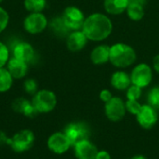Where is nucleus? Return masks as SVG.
<instances>
[{
	"label": "nucleus",
	"mask_w": 159,
	"mask_h": 159,
	"mask_svg": "<svg viewBox=\"0 0 159 159\" xmlns=\"http://www.w3.org/2000/svg\"><path fill=\"white\" fill-rule=\"evenodd\" d=\"M113 24L111 20L102 13H93L86 18L82 32L89 40L102 41L106 39L112 33Z\"/></svg>",
	"instance_id": "nucleus-1"
},
{
	"label": "nucleus",
	"mask_w": 159,
	"mask_h": 159,
	"mask_svg": "<svg viewBox=\"0 0 159 159\" xmlns=\"http://www.w3.org/2000/svg\"><path fill=\"white\" fill-rule=\"evenodd\" d=\"M137 55L135 50L129 45L117 43L110 47V61L118 68H126L133 64Z\"/></svg>",
	"instance_id": "nucleus-2"
},
{
	"label": "nucleus",
	"mask_w": 159,
	"mask_h": 159,
	"mask_svg": "<svg viewBox=\"0 0 159 159\" xmlns=\"http://www.w3.org/2000/svg\"><path fill=\"white\" fill-rule=\"evenodd\" d=\"M32 103L37 113H48L55 108L57 98L54 92L48 89H42L34 94Z\"/></svg>",
	"instance_id": "nucleus-3"
},
{
	"label": "nucleus",
	"mask_w": 159,
	"mask_h": 159,
	"mask_svg": "<svg viewBox=\"0 0 159 159\" xmlns=\"http://www.w3.org/2000/svg\"><path fill=\"white\" fill-rule=\"evenodd\" d=\"M68 138L71 145L89 140L90 136V129L85 122H74L67 125L63 132Z\"/></svg>",
	"instance_id": "nucleus-4"
},
{
	"label": "nucleus",
	"mask_w": 159,
	"mask_h": 159,
	"mask_svg": "<svg viewBox=\"0 0 159 159\" xmlns=\"http://www.w3.org/2000/svg\"><path fill=\"white\" fill-rule=\"evenodd\" d=\"M34 143V135L31 130L24 129L16 133L8 140V145L18 153L29 150Z\"/></svg>",
	"instance_id": "nucleus-5"
},
{
	"label": "nucleus",
	"mask_w": 159,
	"mask_h": 159,
	"mask_svg": "<svg viewBox=\"0 0 159 159\" xmlns=\"http://www.w3.org/2000/svg\"><path fill=\"white\" fill-rule=\"evenodd\" d=\"M61 18L71 31H78L82 29L86 20L84 13L78 7L74 6L67 7L64 9Z\"/></svg>",
	"instance_id": "nucleus-6"
},
{
	"label": "nucleus",
	"mask_w": 159,
	"mask_h": 159,
	"mask_svg": "<svg viewBox=\"0 0 159 159\" xmlns=\"http://www.w3.org/2000/svg\"><path fill=\"white\" fill-rule=\"evenodd\" d=\"M105 115L107 118L113 122H118L122 120L126 115V104L122 99L118 97H113L109 102H105Z\"/></svg>",
	"instance_id": "nucleus-7"
},
{
	"label": "nucleus",
	"mask_w": 159,
	"mask_h": 159,
	"mask_svg": "<svg viewBox=\"0 0 159 159\" xmlns=\"http://www.w3.org/2000/svg\"><path fill=\"white\" fill-rule=\"evenodd\" d=\"M131 78V84L135 85L140 88L147 87L153 78V73L152 69L148 64L141 63L138 64L133 70L130 75Z\"/></svg>",
	"instance_id": "nucleus-8"
},
{
	"label": "nucleus",
	"mask_w": 159,
	"mask_h": 159,
	"mask_svg": "<svg viewBox=\"0 0 159 159\" xmlns=\"http://www.w3.org/2000/svg\"><path fill=\"white\" fill-rule=\"evenodd\" d=\"M48 20L42 13H30L23 21L25 31L32 34L42 33L48 26Z\"/></svg>",
	"instance_id": "nucleus-9"
},
{
	"label": "nucleus",
	"mask_w": 159,
	"mask_h": 159,
	"mask_svg": "<svg viewBox=\"0 0 159 159\" xmlns=\"http://www.w3.org/2000/svg\"><path fill=\"white\" fill-rule=\"evenodd\" d=\"M136 116L138 123L141 125V127H143L145 129H152L158 120L157 110L149 104L143 105L140 112L136 115Z\"/></svg>",
	"instance_id": "nucleus-10"
},
{
	"label": "nucleus",
	"mask_w": 159,
	"mask_h": 159,
	"mask_svg": "<svg viewBox=\"0 0 159 159\" xmlns=\"http://www.w3.org/2000/svg\"><path fill=\"white\" fill-rule=\"evenodd\" d=\"M48 146L55 154H63L71 146V143L64 133L57 132L52 134L48 140Z\"/></svg>",
	"instance_id": "nucleus-11"
},
{
	"label": "nucleus",
	"mask_w": 159,
	"mask_h": 159,
	"mask_svg": "<svg viewBox=\"0 0 159 159\" xmlns=\"http://www.w3.org/2000/svg\"><path fill=\"white\" fill-rule=\"evenodd\" d=\"M98 152L97 147L89 140L82 141L75 145V153L77 159H96Z\"/></svg>",
	"instance_id": "nucleus-12"
},
{
	"label": "nucleus",
	"mask_w": 159,
	"mask_h": 159,
	"mask_svg": "<svg viewBox=\"0 0 159 159\" xmlns=\"http://www.w3.org/2000/svg\"><path fill=\"white\" fill-rule=\"evenodd\" d=\"M88 38L82 31H73L69 34L66 39L67 48L72 52H76L85 48L88 42Z\"/></svg>",
	"instance_id": "nucleus-13"
},
{
	"label": "nucleus",
	"mask_w": 159,
	"mask_h": 159,
	"mask_svg": "<svg viewBox=\"0 0 159 159\" xmlns=\"http://www.w3.org/2000/svg\"><path fill=\"white\" fill-rule=\"evenodd\" d=\"M12 52H13V57L18 59V60H20L26 63L32 61V60L34 59V48L29 44V43H26V42H20V43H17L13 49H12Z\"/></svg>",
	"instance_id": "nucleus-14"
},
{
	"label": "nucleus",
	"mask_w": 159,
	"mask_h": 159,
	"mask_svg": "<svg viewBox=\"0 0 159 159\" xmlns=\"http://www.w3.org/2000/svg\"><path fill=\"white\" fill-rule=\"evenodd\" d=\"M7 64V69L13 78L20 79L26 75L27 71H28V67H27L26 62L13 57L10 60H8Z\"/></svg>",
	"instance_id": "nucleus-15"
},
{
	"label": "nucleus",
	"mask_w": 159,
	"mask_h": 159,
	"mask_svg": "<svg viewBox=\"0 0 159 159\" xmlns=\"http://www.w3.org/2000/svg\"><path fill=\"white\" fill-rule=\"evenodd\" d=\"M90 60L97 65L107 62L110 60V47L106 45L96 47L90 54Z\"/></svg>",
	"instance_id": "nucleus-16"
},
{
	"label": "nucleus",
	"mask_w": 159,
	"mask_h": 159,
	"mask_svg": "<svg viewBox=\"0 0 159 159\" xmlns=\"http://www.w3.org/2000/svg\"><path fill=\"white\" fill-rule=\"evenodd\" d=\"M111 84L116 89L119 90L128 89L131 84L130 75H129L126 72H122V71L116 72L113 74L111 77Z\"/></svg>",
	"instance_id": "nucleus-17"
},
{
	"label": "nucleus",
	"mask_w": 159,
	"mask_h": 159,
	"mask_svg": "<svg viewBox=\"0 0 159 159\" xmlns=\"http://www.w3.org/2000/svg\"><path fill=\"white\" fill-rule=\"evenodd\" d=\"M12 107L16 112L21 113L26 116H34L37 114V111L34 107L33 103L23 98H19L15 100Z\"/></svg>",
	"instance_id": "nucleus-18"
},
{
	"label": "nucleus",
	"mask_w": 159,
	"mask_h": 159,
	"mask_svg": "<svg viewBox=\"0 0 159 159\" xmlns=\"http://www.w3.org/2000/svg\"><path fill=\"white\" fill-rule=\"evenodd\" d=\"M104 9L112 15H118L127 10L129 0H104Z\"/></svg>",
	"instance_id": "nucleus-19"
},
{
	"label": "nucleus",
	"mask_w": 159,
	"mask_h": 159,
	"mask_svg": "<svg viewBox=\"0 0 159 159\" xmlns=\"http://www.w3.org/2000/svg\"><path fill=\"white\" fill-rule=\"evenodd\" d=\"M49 27L53 34L58 37H67L70 34V29L66 26L61 17H56L49 22Z\"/></svg>",
	"instance_id": "nucleus-20"
},
{
	"label": "nucleus",
	"mask_w": 159,
	"mask_h": 159,
	"mask_svg": "<svg viewBox=\"0 0 159 159\" xmlns=\"http://www.w3.org/2000/svg\"><path fill=\"white\" fill-rule=\"evenodd\" d=\"M144 6L134 4V3H129V6L127 7V13L129 19L132 20H141L144 16Z\"/></svg>",
	"instance_id": "nucleus-21"
},
{
	"label": "nucleus",
	"mask_w": 159,
	"mask_h": 159,
	"mask_svg": "<svg viewBox=\"0 0 159 159\" xmlns=\"http://www.w3.org/2000/svg\"><path fill=\"white\" fill-rule=\"evenodd\" d=\"M13 82V77L7 71V69L2 67L0 68V92L7 91Z\"/></svg>",
	"instance_id": "nucleus-22"
},
{
	"label": "nucleus",
	"mask_w": 159,
	"mask_h": 159,
	"mask_svg": "<svg viewBox=\"0 0 159 159\" xmlns=\"http://www.w3.org/2000/svg\"><path fill=\"white\" fill-rule=\"evenodd\" d=\"M47 5L46 0H24L25 9L31 13H41Z\"/></svg>",
	"instance_id": "nucleus-23"
},
{
	"label": "nucleus",
	"mask_w": 159,
	"mask_h": 159,
	"mask_svg": "<svg viewBox=\"0 0 159 159\" xmlns=\"http://www.w3.org/2000/svg\"><path fill=\"white\" fill-rule=\"evenodd\" d=\"M148 104L150 106H152L154 109L156 110H159V88L156 87L153 88L149 93H148Z\"/></svg>",
	"instance_id": "nucleus-24"
},
{
	"label": "nucleus",
	"mask_w": 159,
	"mask_h": 159,
	"mask_svg": "<svg viewBox=\"0 0 159 159\" xmlns=\"http://www.w3.org/2000/svg\"><path fill=\"white\" fill-rule=\"evenodd\" d=\"M142 96V88L137 87L135 85L129 86L127 91L128 100H135L137 101Z\"/></svg>",
	"instance_id": "nucleus-25"
},
{
	"label": "nucleus",
	"mask_w": 159,
	"mask_h": 159,
	"mask_svg": "<svg viewBox=\"0 0 159 159\" xmlns=\"http://www.w3.org/2000/svg\"><path fill=\"white\" fill-rule=\"evenodd\" d=\"M8 56H9L8 48L4 43L0 42V68L4 67L7 63Z\"/></svg>",
	"instance_id": "nucleus-26"
},
{
	"label": "nucleus",
	"mask_w": 159,
	"mask_h": 159,
	"mask_svg": "<svg viewBox=\"0 0 159 159\" xmlns=\"http://www.w3.org/2000/svg\"><path fill=\"white\" fill-rule=\"evenodd\" d=\"M125 104H126L127 111H129V113H131L133 115H137L140 112V110H141V108L143 106L135 100H128Z\"/></svg>",
	"instance_id": "nucleus-27"
},
{
	"label": "nucleus",
	"mask_w": 159,
	"mask_h": 159,
	"mask_svg": "<svg viewBox=\"0 0 159 159\" xmlns=\"http://www.w3.org/2000/svg\"><path fill=\"white\" fill-rule=\"evenodd\" d=\"M24 89L29 94H35L37 90V83L34 79L29 78L24 82Z\"/></svg>",
	"instance_id": "nucleus-28"
},
{
	"label": "nucleus",
	"mask_w": 159,
	"mask_h": 159,
	"mask_svg": "<svg viewBox=\"0 0 159 159\" xmlns=\"http://www.w3.org/2000/svg\"><path fill=\"white\" fill-rule=\"evenodd\" d=\"M9 20L8 13L0 7V33H2L7 26Z\"/></svg>",
	"instance_id": "nucleus-29"
},
{
	"label": "nucleus",
	"mask_w": 159,
	"mask_h": 159,
	"mask_svg": "<svg viewBox=\"0 0 159 159\" xmlns=\"http://www.w3.org/2000/svg\"><path fill=\"white\" fill-rule=\"evenodd\" d=\"M112 98H113L112 93H111L109 90H107V89H103V90H102L101 93H100V99H101L102 102H109Z\"/></svg>",
	"instance_id": "nucleus-30"
},
{
	"label": "nucleus",
	"mask_w": 159,
	"mask_h": 159,
	"mask_svg": "<svg viewBox=\"0 0 159 159\" xmlns=\"http://www.w3.org/2000/svg\"><path fill=\"white\" fill-rule=\"evenodd\" d=\"M96 159H111V157L106 151H99L97 154Z\"/></svg>",
	"instance_id": "nucleus-31"
},
{
	"label": "nucleus",
	"mask_w": 159,
	"mask_h": 159,
	"mask_svg": "<svg viewBox=\"0 0 159 159\" xmlns=\"http://www.w3.org/2000/svg\"><path fill=\"white\" fill-rule=\"evenodd\" d=\"M153 65H154V68L155 70L159 73V54L157 55L155 58H154V61H153Z\"/></svg>",
	"instance_id": "nucleus-32"
},
{
	"label": "nucleus",
	"mask_w": 159,
	"mask_h": 159,
	"mask_svg": "<svg viewBox=\"0 0 159 159\" xmlns=\"http://www.w3.org/2000/svg\"><path fill=\"white\" fill-rule=\"evenodd\" d=\"M8 140L9 139L7 137H6V135L3 132L0 131V144H4V143L8 144Z\"/></svg>",
	"instance_id": "nucleus-33"
},
{
	"label": "nucleus",
	"mask_w": 159,
	"mask_h": 159,
	"mask_svg": "<svg viewBox=\"0 0 159 159\" xmlns=\"http://www.w3.org/2000/svg\"><path fill=\"white\" fill-rule=\"evenodd\" d=\"M129 3H134V4H139L144 6L146 4V0H129Z\"/></svg>",
	"instance_id": "nucleus-34"
},
{
	"label": "nucleus",
	"mask_w": 159,
	"mask_h": 159,
	"mask_svg": "<svg viewBox=\"0 0 159 159\" xmlns=\"http://www.w3.org/2000/svg\"><path fill=\"white\" fill-rule=\"evenodd\" d=\"M131 159H146V157H143V156L139 155V156H135V157H133Z\"/></svg>",
	"instance_id": "nucleus-35"
},
{
	"label": "nucleus",
	"mask_w": 159,
	"mask_h": 159,
	"mask_svg": "<svg viewBox=\"0 0 159 159\" xmlns=\"http://www.w3.org/2000/svg\"><path fill=\"white\" fill-rule=\"evenodd\" d=\"M2 1H3V0H0V3H1V2H2Z\"/></svg>",
	"instance_id": "nucleus-36"
}]
</instances>
